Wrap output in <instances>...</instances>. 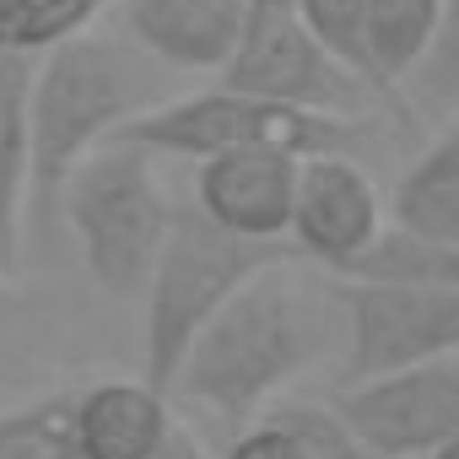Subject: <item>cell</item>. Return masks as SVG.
Masks as SVG:
<instances>
[{"instance_id":"obj_1","label":"cell","mask_w":459,"mask_h":459,"mask_svg":"<svg viewBox=\"0 0 459 459\" xmlns=\"http://www.w3.org/2000/svg\"><path fill=\"white\" fill-rule=\"evenodd\" d=\"M341 341V276L308 260H276L249 276L184 351L173 389L227 427H255Z\"/></svg>"},{"instance_id":"obj_2","label":"cell","mask_w":459,"mask_h":459,"mask_svg":"<svg viewBox=\"0 0 459 459\" xmlns=\"http://www.w3.org/2000/svg\"><path fill=\"white\" fill-rule=\"evenodd\" d=\"M157 108L141 65L98 33H76L33 55L28 87V216L60 211L65 178L108 146L135 114Z\"/></svg>"},{"instance_id":"obj_3","label":"cell","mask_w":459,"mask_h":459,"mask_svg":"<svg viewBox=\"0 0 459 459\" xmlns=\"http://www.w3.org/2000/svg\"><path fill=\"white\" fill-rule=\"evenodd\" d=\"M276 260H298L292 244H249L211 227L195 205H173L168 238L157 249V265L141 287L146 303V384L157 394L173 389V373L195 335L227 308L249 276H260Z\"/></svg>"},{"instance_id":"obj_4","label":"cell","mask_w":459,"mask_h":459,"mask_svg":"<svg viewBox=\"0 0 459 459\" xmlns=\"http://www.w3.org/2000/svg\"><path fill=\"white\" fill-rule=\"evenodd\" d=\"M60 211L82 244L92 281L108 298H141L173 221V200L157 178V157L130 141L98 146L65 178Z\"/></svg>"},{"instance_id":"obj_5","label":"cell","mask_w":459,"mask_h":459,"mask_svg":"<svg viewBox=\"0 0 459 459\" xmlns=\"http://www.w3.org/2000/svg\"><path fill=\"white\" fill-rule=\"evenodd\" d=\"M114 141H130L152 157H233V152H287V157H357L368 141L362 119L308 114L265 103L233 87H211L195 98H168L135 114Z\"/></svg>"},{"instance_id":"obj_6","label":"cell","mask_w":459,"mask_h":459,"mask_svg":"<svg viewBox=\"0 0 459 459\" xmlns=\"http://www.w3.org/2000/svg\"><path fill=\"white\" fill-rule=\"evenodd\" d=\"M459 357V287L341 276V389Z\"/></svg>"},{"instance_id":"obj_7","label":"cell","mask_w":459,"mask_h":459,"mask_svg":"<svg viewBox=\"0 0 459 459\" xmlns=\"http://www.w3.org/2000/svg\"><path fill=\"white\" fill-rule=\"evenodd\" d=\"M221 87L265 98V103H287V108H308V114H335V119H362L357 103L368 92L303 28L292 0H249V22L221 71Z\"/></svg>"},{"instance_id":"obj_8","label":"cell","mask_w":459,"mask_h":459,"mask_svg":"<svg viewBox=\"0 0 459 459\" xmlns=\"http://www.w3.org/2000/svg\"><path fill=\"white\" fill-rule=\"evenodd\" d=\"M335 411L373 448V459H427L459 437V357L421 362L335 394Z\"/></svg>"},{"instance_id":"obj_9","label":"cell","mask_w":459,"mask_h":459,"mask_svg":"<svg viewBox=\"0 0 459 459\" xmlns=\"http://www.w3.org/2000/svg\"><path fill=\"white\" fill-rule=\"evenodd\" d=\"M384 195L357 157H303L287 244L298 260L346 276L384 238Z\"/></svg>"},{"instance_id":"obj_10","label":"cell","mask_w":459,"mask_h":459,"mask_svg":"<svg viewBox=\"0 0 459 459\" xmlns=\"http://www.w3.org/2000/svg\"><path fill=\"white\" fill-rule=\"evenodd\" d=\"M298 162L287 152H233L205 157L195 173V211L233 238L249 244H287L292 227V195H298Z\"/></svg>"},{"instance_id":"obj_11","label":"cell","mask_w":459,"mask_h":459,"mask_svg":"<svg viewBox=\"0 0 459 459\" xmlns=\"http://www.w3.org/2000/svg\"><path fill=\"white\" fill-rule=\"evenodd\" d=\"M249 22V0H119V33L173 71L221 76Z\"/></svg>"},{"instance_id":"obj_12","label":"cell","mask_w":459,"mask_h":459,"mask_svg":"<svg viewBox=\"0 0 459 459\" xmlns=\"http://www.w3.org/2000/svg\"><path fill=\"white\" fill-rule=\"evenodd\" d=\"M173 427L168 394H157L146 378H108L71 400L76 459H152Z\"/></svg>"},{"instance_id":"obj_13","label":"cell","mask_w":459,"mask_h":459,"mask_svg":"<svg viewBox=\"0 0 459 459\" xmlns=\"http://www.w3.org/2000/svg\"><path fill=\"white\" fill-rule=\"evenodd\" d=\"M394 233L432 244V249H459V125L443 130L394 184L389 195Z\"/></svg>"},{"instance_id":"obj_14","label":"cell","mask_w":459,"mask_h":459,"mask_svg":"<svg viewBox=\"0 0 459 459\" xmlns=\"http://www.w3.org/2000/svg\"><path fill=\"white\" fill-rule=\"evenodd\" d=\"M28 87L33 55H0V271L22 260V221H28Z\"/></svg>"},{"instance_id":"obj_15","label":"cell","mask_w":459,"mask_h":459,"mask_svg":"<svg viewBox=\"0 0 459 459\" xmlns=\"http://www.w3.org/2000/svg\"><path fill=\"white\" fill-rule=\"evenodd\" d=\"M443 17V0H368L362 44H368V82L373 92H394L421 65Z\"/></svg>"},{"instance_id":"obj_16","label":"cell","mask_w":459,"mask_h":459,"mask_svg":"<svg viewBox=\"0 0 459 459\" xmlns=\"http://www.w3.org/2000/svg\"><path fill=\"white\" fill-rule=\"evenodd\" d=\"M108 6V0H0V55H44Z\"/></svg>"},{"instance_id":"obj_17","label":"cell","mask_w":459,"mask_h":459,"mask_svg":"<svg viewBox=\"0 0 459 459\" xmlns=\"http://www.w3.org/2000/svg\"><path fill=\"white\" fill-rule=\"evenodd\" d=\"M260 421L281 427L303 459H373V448L351 432V421L335 411V400H276L260 411Z\"/></svg>"},{"instance_id":"obj_18","label":"cell","mask_w":459,"mask_h":459,"mask_svg":"<svg viewBox=\"0 0 459 459\" xmlns=\"http://www.w3.org/2000/svg\"><path fill=\"white\" fill-rule=\"evenodd\" d=\"M357 281H421V287H459V249H432L416 244L394 227H384V238L346 271Z\"/></svg>"},{"instance_id":"obj_19","label":"cell","mask_w":459,"mask_h":459,"mask_svg":"<svg viewBox=\"0 0 459 459\" xmlns=\"http://www.w3.org/2000/svg\"><path fill=\"white\" fill-rule=\"evenodd\" d=\"M0 459H76L71 437V400H39L0 416Z\"/></svg>"},{"instance_id":"obj_20","label":"cell","mask_w":459,"mask_h":459,"mask_svg":"<svg viewBox=\"0 0 459 459\" xmlns=\"http://www.w3.org/2000/svg\"><path fill=\"white\" fill-rule=\"evenodd\" d=\"M292 12H298L303 28L373 92V82H368V44H362V12H368V0H292Z\"/></svg>"},{"instance_id":"obj_21","label":"cell","mask_w":459,"mask_h":459,"mask_svg":"<svg viewBox=\"0 0 459 459\" xmlns=\"http://www.w3.org/2000/svg\"><path fill=\"white\" fill-rule=\"evenodd\" d=\"M411 82L437 103H459V0H443L437 33H432L421 65L411 71Z\"/></svg>"},{"instance_id":"obj_22","label":"cell","mask_w":459,"mask_h":459,"mask_svg":"<svg viewBox=\"0 0 459 459\" xmlns=\"http://www.w3.org/2000/svg\"><path fill=\"white\" fill-rule=\"evenodd\" d=\"M221 459H303V454H298V443H292L281 427L255 421V427H244L233 443H227V454H221Z\"/></svg>"},{"instance_id":"obj_23","label":"cell","mask_w":459,"mask_h":459,"mask_svg":"<svg viewBox=\"0 0 459 459\" xmlns=\"http://www.w3.org/2000/svg\"><path fill=\"white\" fill-rule=\"evenodd\" d=\"M152 459H216V454H211V448H205V443H200L195 432H184V427H173V432L162 437V448H157Z\"/></svg>"},{"instance_id":"obj_24","label":"cell","mask_w":459,"mask_h":459,"mask_svg":"<svg viewBox=\"0 0 459 459\" xmlns=\"http://www.w3.org/2000/svg\"><path fill=\"white\" fill-rule=\"evenodd\" d=\"M6 271H0V335H6V319H12V292H6Z\"/></svg>"},{"instance_id":"obj_25","label":"cell","mask_w":459,"mask_h":459,"mask_svg":"<svg viewBox=\"0 0 459 459\" xmlns=\"http://www.w3.org/2000/svg\"><path fill=\"white\" fill-rule=\"evenodd\" d=\"M427 459H459V437H448V443H437Z\"/></svg>"}]
</instances>
